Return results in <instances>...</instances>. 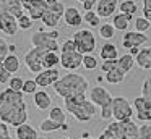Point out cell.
<instances>
[{
  "label": "cell",
  "mask_w": 151,
  "mask_h": 139,
  "mask_svg": "<svg viewBox=\"0 0 151 139\" xmlns=\"http://www.w3.org/2000/svg\"><path fill=\"white\" fill-rule=\"evenodd\" d=\"M63 100H65V110L68 113H72V116L75 120H78L81 123L91 121L94 118V115L98 113V107L89 99H86V94H80V96Z\"/></svg>",
  "instance_id": "3957f363"
},
{
  "label": "cell",
  "mask_w": 151,
  "mask_h": 139,
  "mask_svg": "<svg viewBox=\"0 0 151 139\" xmlns=\"http://www.w3.org/2000/svg\"><path fill=\"white\" fill-rule=\"evenodd\" d=\"M36 91H37V84H36V81H34V79H24L21 92H23V94H34Z\"/></svg>",
  "instance_id": "74e56055"
},
{
  "label": "cell",
  "mask_w": 151,
  "mask_h": 139,
  "mask_svg": "<svg viewBox=\"0 0 151 139\" xmlns=\"http://www.w3.org/2000/svg\"><path fill=\"white\" fill-rule=\"evenodd\" d=\"M59 78H60L59 70L57 68H49V70H42L41 73H37L34 81H36L37 87H49V86H54V83Z\"/></svg>",
  "instance_id": "9a60e30c"
},
{
  "label": "cell",
  "mask_w": 151,
  "mask_h": 139,
  "mask_svg": "<svg viewBox=\"0 0 151 139\" xmlns=\"http://www.w3.org/2000/svg\"><path fill=\"white\" fill-rule=\"evenodd\" d=\"M63 11H65V5H63L60 0H57L54 5H49V8H47L46 13L42 15L41 21L44 23V26H46V28L54 29L57 24H59L60 18L63 16Z\"/></svg>",
  "instance_id": "9c48e42d"
},
{
  "label": "cell",
  "mask_w": 151,
  "mask_h": 139,
  "mask_svg": "<svg viewBox=\"0 0 151 139\" xmlns=\"http://www.w3.org/2000/svg\"><path fill=\"white\" fill-rule=\"evenodd\" d=\"M99 36H101L102 39H112L115 36V29L114 26L111 24V23H104V24L99 26Z\"/></svg>",
  "instance_id": "1f68e13d"
},
{
  "label": "cell",
  "mask_w": 151,
  "mask_h": 139,
  "mask_svg": "<svg viewBox=\"0 0 151 139\" xmlns=\"http://www.w3.org/2000/svg\"><path fill=\"white\" fill-rule=\"evenodd\" d=\"M0 139H12L10 129H8V125L0 121Z\"/></svg>",
  "instance_id": "ee69618b"
},
{
  "label": "cell",
  "mask_w": 151,
  "mask_h": 139,
  "mask_svg": "<svg viewBox=\"0 0 151 139\" xmlns=\"http://www.w3.org/2000/svg\"><path fill=\"white\" fill-rule=\"evenodd\" d=\"M73 42H75L76 50L81 55H89L94 52L96 48V37L93 34V31L89 29H80L73 34Z\"/></svg>",
  "instance_id": "5b68a950"
},
{
  "label": "cell",
  "mask_w": 151,
  "mask_h": 139,
  "mask_svg": "<svg viewBox=\"0 0 151 139\" xmlns=\"http://www.w3.org/2000/svg\"><path fill=\"white\" fill-rule=\"evenodd\" d=\"M15 136H17V139H37L39 138L37 129L33 128L31 125H28V123L17 126V129H15Z\"/></svg>",
  "instance_id": "ffe728a7"
},
{
  "label": "cell",
  "mask_w": 151,
  "mask_h": 139,
  "mask_svg": "<svg viewBox=\"0 0 151 139\" xmlns=\"http://www.w3.org/2000/svg\"><path fill=\"white\" fill-rule=\"evenodd\" d=\"M109 131L119 139H138V131L140 126L133 121V120H127V121H112L107 125Z\"/></svg>",
  "instance_id": "277c9868"
},
{
  "label": "cell",
  "mask_w": 151,
  "mask_h": 139,
  "mask_svg": "<svg viewBox=\"0 0 151 139\" xmlns=\"http://www.w3.org/2000/svg\"><path fill=\"white\" fill-rule=\"evenodd\" d=\"M135 63L141 70H151V45L146 48H140L138 55L135 57Z\"/></svg>",
  "instance_id": "44dd1931"
},
{
  "label": "cell",
  "mask_w": 151,
  "mask_h": 139,
  "mask_svg": "<svg viewBox=\"0 0 151 139\" xmlns=\"http://www.w3.org/2000/svg\"><path fill=\"white\" fill-rule=\"evenodd\" d=\"M99 57H101L102 60H117L119 58V50H117V47H115L114 44L106 42V44L101 47Z\"/></svg>",
  "instance_id": "603a6c76"
},
{
  "label": "cell",
  "mask_w": 151,
  "mask_h": 139,
  "mask_svg": "<svg viewBox=\"0 0 151 139\" xmlns=\"http://www.w3.org/2000/svg\"><path fill=\"white\" fill-rule=\"evenodd\" d=\"M17 21H18V29H23V31L31 29V28H33V24H34V21L26 15V13H24V15H21L20 18L17 19Z\"/></svg>",
  "instance_id": "d590c367"
},
{
  "label": "cell",
  "mask_w": 151,
  "mask_h": 139,
  "mask_svg": "<svg viewBox=\"0 0 151 139\" xmlns=\"http://www.w3.org/2000/svg\"><path fill=\"white\" fill-rule=\"evenodd\" d=\"M89 100L94 103L96 107L102 108L104 105H109L112 102V96L106 87L102 86H94L89 89Z\"/></svg>",
  "instance_id": "7c38bea8"
},
{
  "label": "cell",
  "mask_w": 151,
  "mask_h": 139,
  "mask_svg": "<svg viewBox=\"0 0 151 139\" xmlns=\"http://www.w3.org/2000/svg\"><path fill=\"white\" fill-rule=\"evenodd\" d=\"M133 63H135V58L132 57L130 53H125V55H120L117 58V70L122 71L124 74H127L128 71L133 68Z\"/></svg>",
  "instance_id": "cb8c5ba5"
},
{
  "label": "cell",
  "mask_w": 151,
  "mask_h": 139,
  "mask_svg": "<svg viewBox=\"0 0 151 139\" xmlns=\"http://www.w3.org/2000/svg\"><path fill=\"white\" fill-rule=\"evenodd\" d=\"M141 97L151 103V76H148L141 84Z\"/></svg>",
  "instance_id": "e575fe53"
},
{
  "label": "cell",
  "mask_w": 151,
  "mask_h": 139,
  "mask_svg": "<svg viewBox=\"0 0 151 139\" xmlns=\"http://www.w3.org/2000/svg\"><path fill=\"white\" fill-rule=\"evenodd\" d=\"M60 129H65V131H68V129H70V126L67 125V123H63V125H62V128H60Z\"/></svg>",
  "instance_id": "f5cc1de1"
},
{
  "label": "cell",
  "mask_w": 151,
  "mask_h": 139,
  "mask_svg": "<svg viewBox=\"0 0 151 139\" xmlns=\"http://www.w3.org/2000/svg\"><path fill=\"white\" fill-rule=\"evenodd\" d=\"M47 8L49 5L46 3V0H24L23 2V10L33 21H41Z\"/></svg>",
  "instance_id": "30bf717a"
},
{
  "label": "cell",
  "mask_w": 151,
  "mask_h": 139,
  "mask_svg": "<svg viewBox=\"0 0 151 139\" xmlns=\"http://www.w3.org/2000/svg\"><path fill=\"white\" fill-rule=\"evenodd\" d=\"M98 139H119V138L112 134V133L109 131V129H104V131H102L101 134H99V138H98Z\"/></svg>",
  "instance_id": "7dc6e473"
},
{
  "label": "cell",
  "mask_w": 151,
  "mask_h": 139,
  "mask_svg": "<svg viewBox=\"0 0 151 139\" xmlns=\"http://www.w3.org/2000/svg\"><path fill=\"white\" fill-rule=\"evenodd\" d=\"M60 139H70V138H67V136H65V138H60Z\"/></svg>",
  "instance_id": "9f6ffc18"
},
{
  "label": "cell",
  "mask_w": 151,
  "mask_h": 139,
  "mask_svg": "<svg viewBox=\"0 0 151 139\" xmlns=\"http://www.w3.org/2000/svg\"><path fill=\"white\" fill-rule=\"evenodd\" d=\"M55 2H57V0H46V3H47V5H54Z\"/></svg>",
  "instance_id": "db71d44e"
},
{
  "label": "cell",
  "mask_w": 151,
  "mask_h": 139,
  "mask_svg": "<svg viewBox=\"0 0 151 139\" xmlns=\"http://www.w3.org/2000/svg\"><path fill=\"white\" fill-rule=\"evenodd\" d=\"M23 83H24V81L21 79L20 76H12L10 81H8V87H10L12 91L21 92V89H23Z\"/></svg>",
  "instance_id": "8d00e7d4"
},
{
  "label": "cell",
  "mask_w": 151,
  "mask_h": 139,
  "mask_svg": "<svg viewBox=\"0 0 151 139\" xmlns=\"http://www.w3.org/2000/svg\"><path fill=\"white\" fill-rule=\"evenodd\" d=\"M2 63H4L5 70H7L10 74L17 73V71L20 70V66H21V61H20V58H18L15 53H8L7 57H5V60L2 61Z\"/></svg>",
  "instance_id": "d4e9b609"
},
{
  "label": "cell",
  "mask_w": 151,
  "mask_h": 139,
  "mask_svg": "<svg viewBox=\"0 0 151 139\" xmlns=\"http://www.w3.org/2000/svg\"><path fill=\"white\" fill-rule=\"evenodd\" d=\"M0 31L7 36H15L18 31V21L10 13H0Z\"/></svg>",
  "instance_id": "2e32d148"
},
{
  "label": "cell",
  "mask_w": 151,
  "mask_h": 139,
  "mask_svg": "<svg viewBox=\"0 0 151 139\" xmlns=\"http://www.w3.org/2000/svg\"><path fill=\"white\" fill-rule=\"evenodd\" d=\"M63 19H65V24L68 26V28H78L83 23V15L80 13L78 8H75V6H65Z\"/></svg>",
  "instance_id": "e0dca14e"
},
{
  "label": "cell",
  "mask_w": 151,
  "mask_h": 139,
  "mask_svg": "<svg viewBox=\"0 0 151 139\" xmlns=\"http://www.w3.org/2000/svg\"><path fill=\"white\" fill-rule=\"evenodd\" d=\"M37 139H47V138H44V136H39V138H37Z\"/></svg>",
  "instance_id": "11a10c76"
},
{
  "label": "cell",
  "mask_w": 151,
  "mask_h": 139,
  "mask_svg": "<svg viewBox=\"0 0 151 139\" xmlns=\"http://www.w3.org/2000/svg\"><path fill=\"white\" fill-rule=\"evenodd\" d=\"M143 18H145V19H148V21L151 23V10L143 8Z\"/></svg>",
  "instance_id": "681fc988"
},
{
  "label": "cell",
  "mask_w": 151,
  "mask_h": 139,
  "mask_svg": "<svg viewBox=\"0 0 151 139\" xmlns=\"http://www.w3.org/2000/svg\"><path fill=\"white\" fill-rule=\"evenodd\" d=\"M73 50H76L73 39H68V41H65V42L62 44V47H60V52H73Z\"/></svg>",
  "instance_id": "f6af8a7d"
},
{
  "label": "cell",
  "mask_w": 151,
  "mask_h": 139,
  "mask_svg": "<svg viewBox=\"0 0 151 139\" xmlns=\"http://www.w3.org/2000/svg\"><path fill=\"white\" fill-rule=\"evenodd\" d=\"M81 66H85L86 70H96V68H98V58H96L93 53H89V55H83Z\"/></svg>",
  "instance_id": "d6a6232c"
},
{
  "label": "cell",
  "mask_w": 151,
  "mask_h": 139,
  "mask_svg": "<svg viewBox=\"0 0 151 139\" xmlns=\"http://www.w3.org/2000/svg\"><path fill=\"white\" fill-rule=\"evenodd\" d=\"M47 50L44 48H37V47H33L31 50H28L24 53V65L26 68L31 71V73L37 74L44 70L42 68V60H44V55H46Z\"/></svg>",
  "instance_id": "ba28073f"
},
{
  "label": "cell",
  "mask_w": 151,
  "mask_h": 139,
  "mask_svg": "<svg viewBox=\"0 0 151 139\" xmlns=\"http://www.w3.org/2000/svg\"><path fill=\"white\" fill-rule=\"evenodd\" d=\"M135 31L138 32H146L148 29L151 28V23L148 21V19H145L143 16H138V18H135Z\"/></svg>",
  "instance_id": "836d02e7"
},
{
  "label": "cell",
  "mask_w": 151,
  "mask_h": 139,
  "mask_svg": "<svg viewBox=\"0 0 151 139\" xmlns=\"http://www.w3.org/2000/svg\"><path fill=\"white\" fill-rule=\"evenodd\" d=\"M133 21V16L132 15H125V13H117L112 18V26H114L115 31H127L128 24Z\"/></svg>",
  "instance_id": "7402d4cb"
},
{
  "label": "cell",
  "mask_w": 151,
  "mask_h": 139,
  "mask_svg": "<svg viewBox=\"0 0 151 139\" xmlns=\"http://www.w3.org/2000/svg\"><path fill=\"white\" fill-rule=\"evenodd\" d=\"M10 78H12V74L8 73L7 70H5L4 63L0 61V84H8V81H10Z\"/></svg>",
  "instance_id": "ab89813d"
},
{
  "label": "cell",
  "mask_w": 151,
  "mask_h": 139,
  "mask_svg": "<svg viewBox=\"0 0 151 139\" xmlns=\"http://www.w3.org/2000/svg\"><path fill=\"white\" fill-rule=\"evenodd\" d=\"M104 79L107 81L109 84H120L122 81L125 79V74L122 73V71L117 70V66L114 68V70L107 71V73H104Z\"/></svg>",
  "instance_id": "83f0119b"
},
{
  "label": "cell",
  "mask_w": 151,
  "mask_h": 139,
  "mask_svg": "<svg viewBox=\"0 0 151 139\" xmlns=\"http://www.w3.org/2000/svg\"><path fill=\"white\" fill-rule=\"evenodd\" d=\"M132 116H133V107L127 97H112V118L115 121H127V120H132Z\"/></svg>",
  "instance_id": "8992f818"
},
{
  "label": "cell",
  "mask_w": 151,
  "mask_h": 139,
  "mask_svg": "<svg viewBox=\"0 0 151 139\" xmlns=\"http://www.w3.org/2000/svg\"><path fill=\"white\" fill-rule=\"evenodd\" d=\"M60 63V57L57 55V52H46L42 60V68L44 70H49V68H55Z\"/></svg>",
  "instance_id": "4316f807"
},
{
  "label": "cell",
  "mask_w": 151,
  "mask_h": 139,
  "mask_svg": "<svg viewBox=\"0 0 151 139\" xmlns=\"http://www.w3.org/2000/svg\"><path fill=\"white\" fill-rule=\"evenodd\" d=\"M49 118L52 120V121H55L57 125L62 126L63 123H67V113L63 112V108H60V107H50Z\"/></svg>",
  "instance_id": "484cf974"
},
{
  "label": "cell",
  "mask_w": 151,
  "mask_h": 139,
  "mask_svg": "<svg viewBox=\"0 0 151 139\" xmlns=\"http://www.w3.org/2000/svg\"><path fill=\"white\" fill-rule=\"evenodd\" d=\"M138 139H151V123H145L140 126Z\"/></svg>",
  "instance_id": "f35d334b"
},
{
  "label": "cell",
  "mask_w": 151,
  "mask_h": 139,
  "mask_svg": "<svg viewBox=\"0 0 151 139\" xmlns=\"http://www.w3.org/2000/svg\"><path fill=\"white\" fill-rule=\"evenodd\" d=\"M15 50H17V45H13V44L10 45V44H8V52H10V53H13Z\"/></svg>",
  "instance_id": "816d5d0a"
},
{
  "label": "cell",
  "mask_w": 151,
  "mask_h": 139,
  "mask_svg": "<svg viewBox=\"0 0 151 139\" xmlns=\"http://www.w3.org/2000/svg\"><path fill=\"white\" fill-rule=\"evenodd\" d=\"M31 44H33V47L44 48V50H47V52H57V50H60L57 41L50 37V34H49V32H46L44 29H37L36 32H33V34H31Z\"/></svg>",
  "instance_id": "52a82bcc"
},
{
  "label": "cell",
  "mask_w": 151,
  "mask_h": 139,
  "mask_svg": "<svg viewBox=\"0 0 151 139\" xmlns=\"http://www.w3.org/2000/svg\"><path fill=\"white\" fill-rule=\"evenodd\" d=\"M143 8L151 10V0H143Z\"/></svg>",
  "instance_id": "f907efd6"
},
{
  "label": "cell",
  "mask_w": 151,
  "mask_h": 139,
  "mask_svg": "<svg viewBox=\"0 0 151 139\" xmlns=\"http://www.w3.org/2000/svg\"><path fill=\"white\" fill-rule=\"evenodd\" d=\"M138 52H140V47H132V48H128V53H130L133 58L138 55Z\"/></svg>",
  "instance_id": "c3c4849f"
},
{
  "label": "cell",
  "mask_w": 151,
  "mask_h": 139,
  "mask_svg": "<svg viewBox=\"0 0 151 139\" xmlns=\"http://www.w3.org/2000/svg\"><path fill=\"white\" fill-rule=\"evenodd\" d=\"M0 121L15 128L28 123V105L23 92L10 87L0 92Z\"/></svg>",
  "instance_id": "6da1fadb"
},
{
  "label": "cell",
  "mask_w": 151,
  "mask_h": 139,
  "mask_svg": "<svg viewBox=\"0 0 151 139\" xmlns=\"http://www.w3.org/2000/svg\"><path fill=\"white\" fill-rule=\"evenodd\" d=\"M20 2H21V3H23V2H24V0H20Z\"/></svg>",
  "instance_id": "6f0895ef"
},
{
  "label": "cell",
  "mask_w": 151,
  "mask_h": 139,
  "mask_svg": "<svg viewBox=\"0 0 151 139\" xmlns=\"http://www.w3.org/2000/svg\"><path fill=\"white\" fill-rule=\"evenodd\" d=\"M117 10V3H112V2H107V0H98L96 2V15L99 18H109L112 16Z\"/></svg>",
  "instance_id": "ac0fdd59"
},
{
  "label": "cell",
  "mask_w": 151,
  "mask_h": 139,
  "mask_svg": "<svg viewBox=\"0 0 151 139\" xmlns=\"http://www.w3.org/2000/svg\"><path fill=\"white\" fill-rule=\"evenodd\" d=\"M83 21L88 23L91 28H99V26H101V18H99V16L96 15V11H93V10L85 11V15H83Z\"/></svg>",
  "instance_id": "f546056e"
},
{
  "label": "cell",
  "mask_w": 151,
  "mask_h": 139,
  "mask_svg": "<svg viewBox=\"0 0 151 139\" xmlns=\"http://www.w3.org/2000/svg\"><path fill=\"white\" fill-rule=\"evenodd\" d=\"M148 42V36L145 32H138V31H125V34L122 36V45L125 48H132V47H141L143 44Z\"/></svg>",
  "instance_id": "5bb4252c"
},
{
  "label": "cell",
  "mask_w": 151,
  "mask_h": 139,
  "mask_svg": "<svg viewBox=\"0 0 151 139\" xmlns=\"http://www.w3.org/2000/svg\"><path fill=\"white\" fill-rule=\"evenodd\" d=\"M115 66H117V60H104L101 65V70H102V73H107V71L114 70Z\"/></svg>",
  "instance_id": "b9f144b4"
},
{
  "label": "cell",
  "mask_w": 151,
  "mask_h": 139,
  "mask_svg": "<svg viewBox=\"0 0 151 139\" xmlns=\"http://www.w3.org/2000/svg\"><path fill=\"white\" fill-rule=\"evenodd\" d=\"M119 10H120V13L133 16L135 13L138 11V6H137V3H135L133 0H124V2L119 3Z\"/></svg>",
  "instance_id": "f1b7e54d"
},
{
  "label": "cell",
  "mask_w": 151,
  "mask_h": 139,
  "mask_svg": "<svg viewBox=\"0 0 151 139\" xmlns=\"http://www.w3.org/2000/svg\"><path fill=\"white\" fill-rule=\"evenodd\" d=\"M133 108H135V115H137L138 121L143 123H151V103L143 97H137L133 99Z\"/></svg>",
  "instance_id": "4fadbf2b"
},
{
  "label": "cell",
  "mask_w": 151,
  "mask_h": 139,
  "mask_svg": "<svg viewBox=\"0 0 151 139\" xmlns=\"http://www.w3.org/2000/svg\"><path fill=\"white\" fill-rule=\"evenodd\" d=\"M101 118L102 120H111L112 118V102L101 108Z\"/></svg>",
  "instance_id": "7bdbcfd3"
},
{
  "label": "cell",
  "mask_w": 151,
  "mask_h": 139,
  "mask_svg": "<svg viewBox=\"0 0 151 139\" xmlns=\"http://www.w3.org/2000/svg\"><path fill=\"white\" fill-rule=\"evenodd\" d=\"M60 128H62V126L57 125L55 121H52L50 118L42 120V121H41V126H39V129L42 133H54V131H59Z\"/></svg>",
  "instance_id": "4dcf8cb0"
},
{
  "label": "cell",
  "mask_w": 151,
  "mask_h": 139,
  "mask_svg": "<svg viewBox=\"0 0 151 139\" xmlns=\"http://www.w3.org/2000/svg\"><path fill=\"white\" fill-rule=\"evenodd\" d=\"M88 87V79L83 74H78L75 71H68L54 83V91L62 99H70V97L80 96V94H86Z\"/></svg>",
  "instance_id": "7a4b0ae2"
},
{
  "label": "cell",
  "mask_w": 151,
  "mask_h": 139,
  "mask_svg": "<svg viewBox=\"0 0 151 139\" xmlns=\"http://www.w3.org/2000/svg\"><path fill=\"white\" fill-rule=\"evenodd\" d=\"M86 139H93V138H86Z\"/></svg>",
  "instance_id": "680465c9"
},
{
  "label": "cell",
  "mask_w": 151,
  "mask_h": 139,
  "mask_svg": "<svg viewBox=\"0 0 151 139\" xmlns=\"http://www.w3.org/2000/svg\"><path fill=\"white\" fill-rule=\"evenodd\" d=\"M8 53H10V52H8V44H7V41L0 37V61H4L5 57H7Z\"/></svg>",
  "instance_id": "60d3db41"
},
{
  "label": "cell",
  "mask_w": 151,
  "mask_h": 139,
  "mask_svg": "<svg viewBox=\"0 0 151 139\" xmlns=\"http://www.w3.org/2000/svg\"><path fill=\"white\" fill-rule=\"evenodd\" d=\"M78 2H81L83 10L89 11V10H93V8H94V5H96V2H98V0H78Z\"/></svg>",
  "instance_id": "bcb514c9"
},
{
  "label": "cell",
  "mask_w": 151,
  "mask_h": 139,
  "mask_svg": "<svg viewBox=\"0 0 151 139\" xmlns=\"http://www.w3.org/2000/svg\"><path fill=\"white\" fill-rule=\"evenodd\" d=\"M34 96V105H36L37 110H49L50 105H52V97L46 92V91H36L33 94Z\"/></svg>",
  "instance_id": "d6986e66"
},
{
  "label": "cell",
  "mask_w": 151,
  "mask_h": 139,
  "mask_svg": "<svg viewBox=\"0 0 151 139\" xmlns=\"http://www.w3.org/2000/svg\"><path fill=\"white\" fill-rule=\"evenodd\" d=\"M59 57H60V65H62V68H63V70H67V71H76L80 66H81L83 55L80 53L78 50L62 52Z\"/></svg>",
  "instance_id": "8fae6325"
}]
</instances>
